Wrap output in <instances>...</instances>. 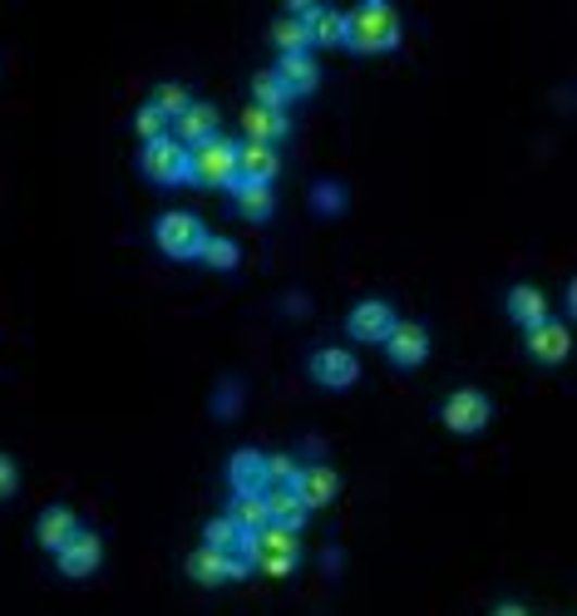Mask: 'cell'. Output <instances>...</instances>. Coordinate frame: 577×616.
<instances>
[{
    "mask_svg": "<svg viewBox=\"0 0 577 616\" xmlns=\"http://www.w3.org/2000/svg\"><path fill=\"white\" fill-rule=\"evenodd\" d=\"M252 548H256V567H262L267 577H287L291 567L301 563V542H297V532L277 528V523H267L262 532H252Z\"/></svg>",
    "mask_w": 577,
    "mask_h": 616,
    "instance_id": "3957f363",
    "label": "cell"
},
{
    "mask_svg": "<svg viewBox=\"0 0 577 616\" xmlns=\"http://www.w3.org/2000/svg\"><path fill=\"white\" fill-rule=\"evenodd\" d=\"M287 128H291L287 114H277V109H262V104L242 109V134H247L252 143H277Z\"/></svg>",
    "mask_w": 577,
    "mask_h": 616,
    "instance_id": "ac0fdd59",
    "label": "cell"
},
{
    "mask_svg": "<svg viewBox=\"0 0 577 616\" xmlns=\"http://www.w3.org/2000/svg\"><path fill=\"white\" fill-rule=\"evenodd\" d=\"M509 316L524 320V326H538V320H548V301L538 287H513L509 291Z\"/></svg>",
    "mask_w": 577,
    "mask_h": 616,
    "instance_id": "d4e9b609",
    "label": "cell"
},
{
    "mask_svg": "<svg viewBox=\"0 0 577 616\" xmlns=\"http://www.w3.org/2000/svg\"><path fill=\"white\" fill-rule=\"evenodd\" d=\"M493 616H528V606H518V602H503Z\"/></svg>",
    "mask_w": 577,
    "mask_h": 616,
    "instance_id": "d6a6232c",
    "label": "cell"
},
{
    "mask_svg": "<svg viewBox=\"0 0 577 616\" xmlns=\"http://www.w3.org/2000/svg\"><path fill=\"white\" fill-rule=\"evenodd\" d=\"M233 202H237V213L242 217H272V208H277V198H272V183H247V178H237L233 183Z\"/></svg>",
    "mask_w": 577,
    "mask_h": 616,
    "instance_id": "ffe728a7",
    "label": "cell"
},
{
    "mask_svg": "<svg viewBox=\"0 0 577 616\" xmlns=\"http://www.w3.org/2000/svg\"><path fill=\"white\" fill-rule=\"evenodd\" d=\"M227 478H233L237 493H267V454H256V449H237L233 464H227Z\"/></svg>",
    "mask_w": 577,
    "mask_h": 616,
    "instance_id": "9a60e30c",
    "label": "cell"
},
{
    "mask_svg": "<svg viewBox=\"0 0 577 616\" xmlns=\"http://www.w3.org/2000/svg\"><path fill=\"white\" fill-rule=\"evenodd\" d=\"M297 458L291 454H267V483L272 489H281V483H291V478H297Z\"/></svg>",
    "mask_w": 577,
    "mask_h": 616,
    "instance_id": "4dcf8cb0",
    "label": "cell"
},
{
    "mask_svg": "<svg viewBox=\"0 0 577 616\" xmlns=\"http://www.w3.org/2000/svg\"><path fill=\"white\" fill-rule=\"evenodd\" d=\"M272 45H277L281 54H306L311 50L306 21H297V15H277V21H272Z\"/></svg>",
    "mask_w": 577,
    "mask_h": 616,
    "instance_id": "603a6c76",
    "label": "cell"
},
{
    "mask_svg": "<svg viewBox=\"0 0 577 616\" xmlns=\"http://www.w3.org/2000/svg\"><path fill=\"white\" fill-rule=\"evenodd\" d=\"M528 351L538 355L543 365H557L567 361V351H573V330H567V320H538V326H528Z\"/></svg>",
    "mask_w": 577,
    "mask_h": 616,
    "instance_id": "30bf717a",
    "label": "cell"
},
{
    "mask_svg": "<svg viewBox=\"0 0 577 616\" xmlns=\"http://www.w3.org/2000/svg\"><path fill=\"white\" fill-rule=\"evenodd\" d=\"M237 538H242V532H237L233 518H213V523H208V532H203V542H208V548H217V553H233Z\"/></svg>",
    "mask_w": 577,
    "mask_h": 616,
    "instance_id": "f1b7e54d",
    "label": "cell"
},
{
    "mask_svg": "<svg viewBox=\"0 0 577 616\" xmlns=\"http://www.w3.org/2000/svg\"><path fill=\"white\" fill-rule=\"evenodd\" d=\"M291 493H297L306 508H321V503H331L336 499V489H341V478H336V468L331 464H301L297 468V478L287 483Z\"/></svg>",
    "mask_w": 577,
    "mask_h": 616,
    "instance_id": "9c48e42d",
    "label": "cell"
},
{
    "mask_svg": "<svg viewBox=\"0 0 577 616\" xmlns=\"http://www.w3.org/2000/svg\"><path fill=\"white\" fill-rule=\"evenodd\" d=\"M134 128L143 134V143H153V139H163V134H168V118H163L153 104H143V109H139V118H134Z\"/></svg>",
    "mask_w": 577,
    "mask_h": 616,
    "instance_id": "f546056e",
    "label": "cell"
},
{
    "mask_svg": "<svg viewBox=\"0 0 577 616\" xmlns=\"http://www.w3.org/2000/svg\"><path fill=\"white\" fill-rule=\"evenodd\" d=\"M15 483H21V468H15L11 454H0V499H11Z\"/></svg>",
    "mask_w": 577,
    "mask_h": 616,
    "instance_id": "1f68e13d",
    "label": "cell"
},
{
    "mask_svg": "<svg viewBox=\"0 0 577 616\" xmlns=\"http://www.w3.org/2000/svg\"><path fill=\"white\" fill-rule=\"evenodd\" d=\"M281 173V159H277V149L272 143H237V178H247V183H272Z\"/></svg>",
    "mask_w": 577,
    "mask_h": 616,
    "instance_id": "5bb4252c",
    "label": "cell"
},
{
    "mask_svg": "<svg viewBox=\"0 0 577 616\" xmlns=\"http://www.w3.org/2000/svg\"><path fill=\"white\" fill-rule=\"evenodd\" d=\"M75 528H79V518L70 508H60V503H54V508H45L40 513V523H35V538L45 542V548H50V553H60L64 542L75 538Z\"/></svg>",
    "mask_w": 577,
    "mask_h": 616,
    "instance_id": "d6986e66",
    "label": "cell"
},
{
    "mask_svg": "<svg viewBox=\"0 0 577 616\" xmlns=\"http://www.w3.org/2000/svg\"><path fill=\"white\" fill-rule=\"evenodd\" d=\"M396 320H400V316H396V306H390V301L371 297V301H361V306L351 311V320H346V326H351L355 340H385Z\"/></svg>",
    "mask_w": 577,
    "mask_h": 616,
    "instance_id": "7c38bea8",
    "label": "cell"
},
{
    "mask_svg": "<svg viewBox=\"0 0 577 616\" xmlns=\"http://www.w3.org/2000/svg\"><path fill=\"white\" fill-rule=\"evenodd\" d=\"M306 513H311V508L287 489V483H281V489H267V518L277 523V528L301 532V528H306Z\"/></svg>",
    "mask_w": 577,
    "mask_h": 616,
    "instance_id": "e0dca14e",
    "label": "cell"
},
{
    "mask_svg": "<svg viewBox=\"0 0 577 616\" xmlns=\"http://www.w3.org/2000/svg\"><path fill=\"white\" fill-rule=\"evenodd\" d=\"M188 577H192V582H203V587L227 582V577H233V573H227V553L208 548V542H203V548H192V553H188Z\"/></svg>",
    "mask_w": 577,
    "mask_h": 616,
    "instance_id": "44dd1931",
    "label": "cell"
},
{
    "mask_svg": "<svg viewBox=\"0 0 577 616\" xmlns=\"http://www.w3.org/2000/svg\"><path fill=\"white\" fill-rule=\"evenodd\" d=\"M489 394L484 390H454L444 400V425L454 429V435H474V429L489 425Z\"/></svg>",
    "mask_w": 577,
    "mask_h": 616,
    "instance_id": "8992f818",
    "label": "cell"
},
{
    "mask_svg": "<svg viewBox=\"0 0 577 616\" xmlns=\"http://www.w3.org/2000/svg\"><path fill=\"white\" fill-rule=\"evenodd\" d=\"M287 99H291V95L277 85V75H272V70H262V75L252 79V104H262V109H277V114H281V104H287Z\"/></svg>",
    "mask_w": 577,
    "mask_h": 616,
    "instance_id": "83f0119b",
    "label": "cell"
},
{
    "mask_svg": "<svg viewBox=\"0 0 577 616\" xmlns=\"http://www.w3.org/2000/svg\"><path fill=\"white\" fill-rule=\"evenodd\" d=\"M198 256H203L208 266H217V272H227V266H237V242L233 237H203V247H198Z\"/></svg>",
    "mask_w": 577,
    "mask_h": 616,
    "instance_id": "4316f807",
    "label": "cell"
},
{
    "mask_svg": "<svg viewBox=\"0 0 577 616\" xmlns=\"http://www.w3.org/2000/svg\"><path fill=\"white\" fill-rule=\"evenodd\" d=\"M149 104L159 109V114L173 124V118H178L183 109L192 104V95H188V89H183V85H173V79H168V85H159V89H153V99H149Z\"/></svg>",
    "mask_w": 577,
    "mask_h": 616,
    "instance_id": "484cf974",
    "label": "cell"
},
{
    "mask_svg": "<svg viewBox=\"0 0 577 616\" xmlns=\"http://www.w3.org/2000/svg\"><path fill=\"white\" fill-rule=\"evenodd\" d=\"M355 375H361V361L341 345H326V351L311 355V380L326 385V390H346V385H355Z\"/></svg>",
    "mask_w": 577,
    "mask_h": 616,
    "instance_id": "ba28073f",
    "label": "cell"
},
{
    "mask_svg": "<svg viewBox=\"0 0 577 616\" xmlns=\"http://www.w3.org/2000/svg\"><path fill=\"white\" fill-rule=\"evenodd\" d=\"M385 351H390L396 365H419L429 355V330L419 320H396L390 336H385Z\"/></svg>",
    "mask_w": 577,
    "mask_h": 616,
    "instance_id": "8fae6325",
    "label": "cell"
},
{
    "mask_svg": "<svg viewBox=\"0 0 577 616\" xmlns=\"http://www.w3.org/2000/svg\"><path fill=\"white\" fill-rule=\"evenodd\" d=\"M153 237H159V247L168 256H198V247H203V223H198V217L192 213H163L159 217V227H153Z\"/></svg>",
    "mask_w": 577,
    "mask_h": 616,
    "instance_id": "5b68a950",
    "label": "cell"
},
{
    "mask_svg": "<svg viewBox=\"0 0 577 616\" xmlns=\"http://www.w3.org/2000/svg\"><path fill=\"white\" fill-rule=\"evenodd\" d=\"M143 173H149L153 183H163V188H173V183H188V149H183L173 134L143 143Z\"/></svg>",
    "mask_w": 577,
    "mask_h": 616,
    "instance_id": "277c9868",
    "label": "cell"
},
{
    "mask_svg": "<svg viewBox=\"0 0 577 616\" xmlns=\"http://www.w3.org/2000/svg\"><path fill=\"white\" fill-rule=\"evenodd\" d=\"M99 557H104V542H99V532L75 528V538H70L60 553H54V563H60L64 577H89L99 567Z\"/></svg>",
    "mask_w": 577,
    "mask_h": 616,
    "instance_id": "52a82bcc",
    "label": "cell"
},
{
    "mask_svg": "<svg viewBox=\"0 0 577 616\" xmlns=\"http://www.w3.org/2000/svg\"><path fill=\"white\" fill-rule=\"evenodd\" d=\"M346 45L361 54L371 50H396L400 45V11L396 5H385V0H365L346 15Z\"/></svg>",
    "mask_w": 577,
    "mask_h": 616,
    "instance_id": "6da1fadb",
    "label": "cell"
},
{
    "mask_svg": "<svg viewBox=\"0 0 577 616\" xmlns=\"http://www.w3.org/2000/svg\"><path fill=\"white\" fill-rule=\"evenodd\" d=\"M188 178L203 183V188H233L237 183V143L213 134L208 143L188 149Z\"/></svg>",
    "mask_w": 577,
    "mask_h": 616,
    "instance_id": "7a4b0ae2",
    "label": "cell"
},
{
    "mask_svg": "<svg viewBox=\"0 0 577 616\" xmlns=\"http://www.w3.org/2000/svg\"><path fill=\"white\" fill-rule=\"evenodd\" d=\"M173 128H178L173 139H178L183 149H198V143H208L217 134V109L203 104V99H192V104L183 109L178 118H173Z\"/></svg>",
    "mask_w": 577,
    "mask_h": 616,
    "instance_id": "4fadbf2b",
    "label": "cell"
},
{
    "mask_svg": "<svg viewBox=\"0 0 577 616\" xmlns=\"http://www.w3.org/2000/svg\"><path fill=\"white\" fill-rule=\"evenodd\" d=\"M311 45H341L346 40V11H331V5H316L306 21Z\"/></svg>",
    "mask_w": 577,
    "mask_h": 616,
    "instance_id": "cb8c5ba5",
    "label": "cell"
},
{
    "mask_svg": "<svg viewBox=\"0 0 577 616\" xmlns=\"http://www.w3.org/2000/svg\"><path fill=\"white\" fill-rule=\"evenodd\" d=\"M272 75H277V85L287 89V95H311L316 79H321V70H316V60H311V50H306V54H281Z\"/></svg>",
    "mask_w": 577,
    "mask_h": 616,
    "instance_id": "2e32d148",
    "label": "cell"
},
{
    "mask_svg": "<svg viewBox=\"0 0 577 616\" xmlns=\"http://www.w3.org/2000/svg\"><path fill=\"white\" fill-rule=\"evenodd\" d=\"M227 518L237 523V532H262L267 528V493H237L233 508H227Z\"/></svg>",
    "mask_w": 577,
    "mask_h": 616,
    "instance_id": "7402d4cb",
    "label": "cell"
}]
</instances>
